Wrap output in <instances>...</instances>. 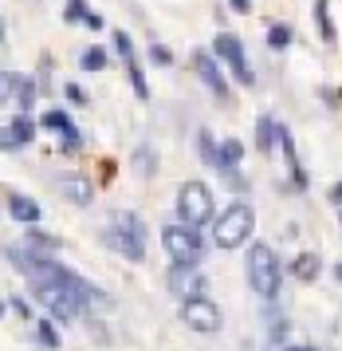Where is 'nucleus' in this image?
Listing matches in <instances>:
<instances>
[{
  "label": "nucleus",
  "mask_w": 342,
  "mask_h": 351,
  "mask_svg": "<svg viewBox=\"0 0 342 351\" xmlns=\"http://www.w3.org/2000/svg\"><path fill=\"white\" fill-rule=\"evenodd\" d=\"M280 123H276V119H260V123H256V143H260V150H272V146L280 143Z\"/></svg>",
  "instance_id": "f8f14e48"
},
{
  "label": "nucleus",
  "mask_w": 342,
  "mask_h": 351,
  "mask_svg": "<svg viewBox=\"0 0 342 351\" xmlns=\"http://www.w3.org/2000/svg\"><path fill=\"white\" fill-rule=\"evenodd\" d=\"M319 269H323V265H319V256H315V253H299L295 265H291V272H295L299 280H315Z\"/></svg>",
  "instance_id": "ddd939ff"
},
{
  "label": "nucleus",
  "mask_w": 342,
  "mask_h": 351,
  "mask_svg": "<svg viewBox=\"0 0 342 351\" xmlns=\"http://www.w3.org/2000/svg\"><path fill=\"white\" fill-rule=\"evenodd\" d=\"M8 213H12L16 221H40V202H31V197H20V193H16L12 202H8Z\"/></svg>",
  "instance_id": "9b49d317"
},
{
  "label": "nucleus",
  "mask_w": 342,
  "mask_h": 351,
  "mask_svg": "<svg viewBox=\"0 0 342 351\" xmlns=\"http://www.w3.org/2000/svg\"><path fill=\"white\" fill-rule=\"evenodd\" d=\"M12 87H16L12 71H4V67H0V103H8V99H12Z\"/></svg>",
  "instance_id": "b1692460"
},
{
  "label": "nucleus",
  "mask_w": 342,
  "mask_h": 351,
  "mask_svg": "<svg viewBox=\"0 0 342 351\" xmlns=\"http://www.w3.org/2000/svg\"><path fill=\"white\" fill-rule=\"evenodd\" d=\"M267 44H272L276 51H283L287 44H291V28H287V24H272V28H267Z\"/></svg>",
  "instance_id": "f3484780"
},
{
  "label": "nucleus",
  "mask_w": 342,
  "mask_h": 351,
  "mask_svg": "<svg viewBox=\"0 0 342 351\" xmlns=\"http://www.w3.org/2000/svg\"><path fill=\"white\" fill-rule=\"evenodd\" d=\"M287 351H315V348H287Z\"/></svg>",
  "instance_id": "2f4dec72"
},
{
  "label": "nucleus",
  "mask_w": 342,
  "mask_h": 351,
  "mask_svg": "<svg viewBox=\"0 0 342 351\" xmlns=\"http://www.w3.org/2000/svg\"><path fill=\"white\" fill-rule=\"evenodd\" d=\"M193 67H197V75H201L205 87H209L220 103H228V83H224V75H220L217 60H213L209 51H193Z\"/></svg>",
  "instance_id": "1a4fd4ad"
},
{
  "label": "nucleus",
  "mask_w": 342,
  "mask_h": 351,
  "mask_svg": "<svg viewBox=\"0 0 342 351\" xmlns=\"http://www.w3.org/2000/svg\"><path fill=\"white\" fill-rule=\"evenodd\" d=\"M67 24H79V20H87V0H71L67 4V12H63Z\"/></svg>",
  "instance_id": "4be33fe9"
},
{
  "label": "nucleus",
  "mask_w": 342,
  "mask_h": 351,
  "mask_svg": "<svg viewBox=\"0 0 342 351\" xmlns=\"http://www.w3.org/2000/svg\"><path fill=\"white\" fill-rule=\"evenodd\" d=\"M83 67H87V71H103V67H107V51L103 48H87L83 51Z\"/></svg>",
  "instance_id": "a211bd4d"
},
{
  "label": "nucleus",
  "mask_w": 342,
  "mask_h": 351,
  "mask_svg": "<svg viewBox=\"0 0 342 351\" xmlns=\"http://www.w3.org/2000/svg\"><path fill=\"white\" fill-rule=\"evenodd\" d=\"M67 193H71L75 206H91V186H87L83 178H71V182H67Z\"/></svg>",
  "instance_id": "dca6fc26"
},
{
  "label": "nucleus",
  "mask_w": 342,
  "mask_h": 351,
  "mask_svg": "<svg viewBox=\"0 0 342 351\" xmlns=\"http://www.w3.org/2000/svg\"><path fill=\"white\" fill-rule=\"evenodd\" d=\"M31 134H36V123H31L28 114H20V119L12 123V138H16V146L31 143Z\"/></svg>",
  "instance_id": "2eb2a0df"
},
{
  "label": "nucleus",
  "mask_w": 342,
  "mask_h": 351,
  "mask_svg": "<svg viewBox=\"0 0 342 351\" xmlns=\"http://www.w3.org/2000/svg\"><path fill=\"white\" fill-rule=\"evenodd\" d=\"M181 319H185L193 332H220V308L213 300H205V296H189L181 304Z\"/></svg>",
  "instance_id": "0eeeda50"
},
{
  "label": "nucleus",
  "mask_w": 342,
  "mask_h": 351,
  "mask_svg": "<svg viewBox=\"0 0 342 351\" xmlns=\"http://www.w3.org/2000/svg\"><path fill=\"white\" fill-rule=\"evenodd\" d=\"M126 71H130V83H134V91H138L142 99L150 95V87H146V75H142V67H138V60H134V64H126Z\"/></svg>",
  "instance_id": "aec40b11"
},
{
  "label": "nucleus",
  "mask_w": 342,
  "mask_h": 351,
  "mask_svg": "<svg viewBox=\"0 0 342 351\" xmlns=\"http://www.w3.org/2000/svg\"><path fill=\"white\" fill-rule=\"evenodd\" d=\"M83 24H87V28H94V32H98V28H103V16H94V12H87V20H83Z\"/></svg>",
  "instance_id": "bb28decb"
},
{
  "label": "nucleus",
  "mask_w": 342,
  "mask_h": 351,
  "mask_svg": "<svg viewBox=\"0 0 342 351\" xmlns=\"http://www.w3.org/2000/svg\"><path fill=\"white\" fill-rule=\"evenodd\" d=\"M114 48H118V56H122L126 64H134V60H138V56H134V40H130L126 32H114Z\"/></svg>",
  "instance_id": "6ab92c4d"
},
{
  "label": "nucleus",
  "mask_w": 342,
  "mask_h": 351,
  "mask_svg": "<svg viewBox=\"0 0 342 351\" xmlns=\"http://www.w3.org/2000/svg\"><path fill=\"white\" fill-rule=\"evenodd\" d=\"M67 99H75V103H83V99H87V95H83V91H79L75 83H67Z\"/></svg>",
  "instance_id": "cd10ccee"
},
{
  "label": "nucleus",
  "mask_w": 342,
  "mask_h": 351,
  "mask_svg": "<svg viewBox=\"0 0 342 351\" xmlns=\"http://www.w3.org/2000/svg\"><path fill=\"white\" fill-rule=\"evenodd\" d=\"M31 292H36V300L44 304L55 319H75L83 312V304L94 300V288L87 280H79L75 272L60 269V265H51L40 276H31Z\"/></svg>",
  "instance_id": "f257e3e1"
},
{
  "label": "nucleus",
  "mask_w": 342,
  "mask_h": 351,
  "mask_svg": "<svg viewBox=\"0 0 342 351\" xmlns=\"http://www.w3.org/2000/svg\"><path fill=\"white\" fill-rule=\"evenodd\" d=\"M177 213L185 225H205L213 217V190L205 182H185L177 190Z\"/></svg>",
  "instance_id": "423d86ee"
},
{
  "label": "nucleus",
  "mask_w": 342,
  "mask_h": 351,
  "mask_svg": "<svg viewBox=\"0 0 342 351\" xmlns=\"http://www.w3.org/2000/svg\"><path fill=\"white\" fill-rule=\"evenodd\" d=\"M44 127H51V130H63V134H67V130H71V119H67L63 111H47V114H44Z\"/></svg>",
  "instance_id": "412c9836"
},
{
  "label": "nucleus",
  "mask_w": 342,
  "mask_h": 351,
  "mask_svg": "<svg viewBox=\"0 0 342 351\" xmlns=\"http://www.w3.org/2000/svg\"><path fill=\"white\" fill-rule=\"evenodd\" d=\"M233 8L236 12H252V0H233Z\"/></svg>",
  "instance_id": "7c9ffc66"
},
{
  "label": "nucleus",
  "mask_w": 342,
  "mask_h": 351,
  "mask_svg": "<svg viewBox=\"0 0 342 351\" xmlns=\"http://www.w3.org/2000/svg\"><path fill=\"white\" fill-rule=\"evenodd\" d=\"M4 146H16V138H12V130H0V150Z\"/></svg>",
  "instance_id": "c85d7f7f"
},
{
  "label": "nucleus",
  "mask_w": 342,
  "mask_h": 351,
  "mask_svg": "<svg viewBox=\"0 0 342 351\" xmlns=\"http://www.w3.org/2000/svg\"><path fill=\"white\" fill-rule=\"evenodd\" d=\"M213 48H217V56L224 60V64L233 67V75L244 83V87H252V83H256V75H252V67H248V56H244V44H240L233 32H220Z\"/></svg>",
  "instance_id": "6e6552de"
},
{
  "label": "nucleus",
  "mask_w": 342,
  "mask_h": 351,
  "mask_svg": "<svg viewBox=\"0 0 342 351\" xmlns=\"http://www.w3.org/2000/svg\"><path fill=\"white\" fill-rule=\"evenodd\" d=\"M280 256L272 253V245H252L248 249V280L252 288L264 296V300H276L280 296Z\"/></svg>",
  "instance_id": "f03ea898"
},
{
  "label": "nucleus",
  "mask_w": 342,
  "mask_h": 351,
  "mask_svg": "<svg viewBox=\"0 0 342 351\" xmlns=\"http://www.w3.org/2000/svg\"><path fill=\"white\" fill-rule=\"evenodd\" d=\"M161 245H166V253L177 261V265H197L201 261V233H197V225H166L161 229Z\"/></svg>",
  "instance_id": "39448f33"
},
{
  "label": "nucleus",
  "mask_w": 342,
  "mask_h": 351,
  "mask_svg": "<svg viewBox=\"0 0 342 351\" xmlns=\"http://www.w3.org/2000/svg\"><path fill=\"white\" fill-rule=\"evenodd\" d=\"M103 241H107L110 249H118L122 256H130V261H142L146 256V229H142V221L134 213H118L114 225L103 233Z\"/></svg>",
  "instance_id": "20e7f679"
},
{
  "label": "nucleus",
  "mask_w": 342,
  "mask_h": 351,
  "mask_svg": "<svg viewBox=\"0 0 342 351\" xmlns=\"http://www.w3.org/2000/svg\"><path fill=\"white\" fill-rule=\"evenodd\" d=\"M330 202H334V206H342V182H339V186H330Z\"/></svg>",
  "instance_id": "c756f323"
},
{
  "label": "nucleus",
  "mask_w": 342,
  "mask_h": 351,
  "mask_svg": "<svg viewBox=\"0 0 342 351\" xmlns=\"http://www.w3.org/2000/svg\"><path fill=\"white\" fill-rule=\"evenodd\" d=\"M36 335H40V339H44L47 348H55V332H51V328H47V324H40V328H36Z\"/></svg>",
  "instance_id": "a878e982"
},
{
  "label": "nucleus",
  "mask_w": 342,
  "mask_h": 351,
  "mask_svg": "<svg viewBox=\"0 0 342 351\" xmlns=\"http://www.w3.org/2000/svg\"><path fill=\"white\" fill-rule=\"evenodd\" d=\"M197 143H201L205 162H209V166H217V146H213V138H209V130H201V138H197Z\"/></svg>",
  "instance_id": "5701e85b"
},
{
  "label": "nucleus",
  "mask_w": 342,
  "mask_h": 351,
  "mask_svg": "<svg viewBox=\"0 0 342 351\" xmlns=\"http://www.w3.org/2000/svg\"><path fill=\"white\" fill-rule=\"evenodd\" d=\"M150 60H154V64H173V56H170V48H161V44H154V48H150Z\"/></svg>",
  "instance_id": "393cba45"
},
{
  "label": "nucleus",
  "mask_w": 342,
  "mask_h": 351,
  "mask_svg": "<svg viewBox=\"0 0 342 351\" xmlns=\"http://www.w3.org/2000/svg\"><path fill=\"white\" fill-rule=\"evenodd\" d=\"M252 229H256V213H252V206L236 202V206H228V209L217 217L213 241H217L220 249H240V245L252 237Z\"/></svg>",
  "instance_id": "7ed1b4c3"
},
{
  "label": "nucleus",
  "mask_w": 342,
  "mask_h": 351,
  "mask_svg": "<svg viewBox=\"0 0 342 351\" xmlns=\"http://www.w3.org/2000/svg\"><path fill=\"white\" fill-rule=\"evenodd\" d=\"M315 24H319V36L323 40H334V24H330V4L327 0H315Z\"/></svg>",
  "instance_id": "4468645a"
},
{
  "label": "nucleus",
  "mask_w": 342,
  "mask_h": 351,
  "mask_svg": "<svg viewBox=\"0 0 342 351\" xmlns=\"http://www.w3.org/2000/svg\"><path fill=\"white\" fill-rule=\"evenodd\" d=\"M170 288L177 292V296H201V288H205V280H201V272H197V265H177L173 261V272H170Z\"/></svg>",
  "instance_id": "9d476101"
},
{
  "label": "nucleus",
  "mask_w": 342,
  "mask_h": 351,
  "mask_svg": "<svg viewBox=\"0 0 342 351\" xmlns=\"http://www.w3.org/2000/svg\"><path fill=\"white\" fill-rule=\"evenodd\" d=\"M0 40H4V24H0Z\"/></svg>",
  "instance_id": "473e14b6"
}]
</instances>
